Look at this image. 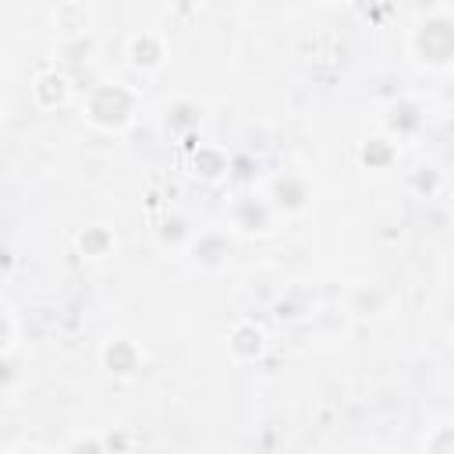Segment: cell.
<instances>
[]
</instances>
